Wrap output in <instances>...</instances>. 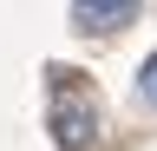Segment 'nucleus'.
Wrapping results in <instances>:
<instances>
[{"label":"nucleus","mask_w":157,"mask_h":151,"mask_svg":"<svg viewBox=\"0 0 157 151\" xmlns=\"http://www.w3.org/2000/svg\"><path fill=\"white\" fill-rule=\"evenodd\" d=\"M92 131H98V105H92V92H78V85H52V138L78 151V145H92Z\"/></svg>","instance_id":"f257e3e1"},{"label":"nucleus","mask_w":157,"mask_h":151,"mask_svg":"<svg viewBox=\"0 0 157 151\" xmlns=\"http://www.w3.org/2000/svg\"><path fill=\"white\" fill-rule=\"evenodd\" d=\"M144 0H72V26L78 33H118Z\"/></svg>","instance_id":"f03ea898"},{"label":"nucleus","mask_w":157,"mask_h":151,"mask_svg":"<svg viewBox=\"0 0 157 151\" xmlns=\"http://www.w3.org/2000/svg\"><path fill=\"white\" fill-rule=\"evenodd\" d=\"M137 85H144V99L157 105V53H151V59H144V72H137Z\"/></svg>","instance_id":"7ed1b4c3"}]
</instances>
